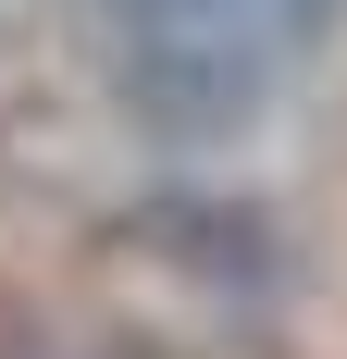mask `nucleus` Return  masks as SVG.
<instances>
[{"instance_id":"nucleus-1","label":"nucleus","mask_w":347,"mask_h":359,"mask_svg":"<svg viewBox=\"0 0 347 359\" xmlns=\"http://www.w3.org/2000/svg\"><path fill=\"white\" fill-rule=\"evenodd\" d=\"M100 13H112V74L149 137H236L298 50L273 0H100Z\"/></svg>"},{"instance_id":"nucleus-2","label":"nucleus","mask_w":347,"mask_h":359,"mask_svg":"<svg viewBox=\"0 0 347 359\" xmlns=\"http://www.w3.org/2000/svg\"><path fill=\"white\" fill-rule=\"evenodd\" d=\"M273 13H285V37H310L322 13H335V0H273Z\"/></svg>"}]
</instances>
